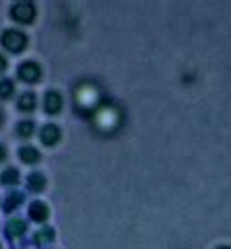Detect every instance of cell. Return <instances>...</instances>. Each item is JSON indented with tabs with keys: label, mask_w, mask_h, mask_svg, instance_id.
I'll return each instance as SVG.
<instances>
[{
	"label": "cell",
	"mask_w": 231,
	"mask_h": 249,
	"mask_svg": "<svg viewBox=\"0 0 231 249\" xmlns=\"http://www.w3.org/2000/svg\"><path fill=\"white\" fill-rule=\"evenodd\" d=\"M0 121H2V113H0Z\"/></svg>",
	"instance_id": "4fadbf2b"
},
{
	"label": "cell",
	"mask_w": 231,
	"mask_h": 249,
	"mask_svg": "<svg viewBox=\"0 0 231 249\" xmlns=\"http://www.w3.org/2000/svg\"><path fill=\"white\" fill-rule=\"evenodd\" d=\"M43 138H45V140H52V138H56V130H54L52 126L45 128V132H43Z\"/></svg>",
	"instance_id": "9c48e42d"
},
{
	"label": "cell",
	"mask_w": 231,
	"mask_h": 249,
	"mask_svg": "<svg viewBox=\"0 0 231 249\" xmlns=\"http://www.w3.org/2000/svg\"><path fill=\"white\" fill-rule=\"evenodd\" d=\"M14 177H17V175H16V173H14L12 169H8V171H6V175L2 177V181H6V183H10V181H14Z\"/></svg>",
	"instance_id": "30bf717a"
},
{
	"label": "cell",
	"mask_w": 231,
	"mask_h": 249,
	"mask_svg": "<svg viewBox=\"0 0 231 249\" xmlns=\"http://www.w3.org/2000/svg\"><path fill=\"white\" fill-rule=\"evenodd\" d=\"M17 130H19V134H21V136H27V134H29V132L33 130V126H31L29 123H21Z\"/></svg>",
	"instance_id": "ba28073f"
},
{
	"label": "cell",
	"mask_w": 231,
	"mask_h": 249,
	"mask_svg": "<svg viewBox=\"0 0 231 249\" xmlns=\"http://www.w3.org/2000/svg\"><path fill=\"white\" fill-rule=\"evenodd\" d=\"M58 103H60L58 95H56V93H49V97H47L45 105L49 107V111H50V113H56V109H58Z\"/></svg>",
	"instance_id": "277c9868"
},
{
	"label": "cell",
	"mask_w": 231,
	"mask_h": 249,
	"mask_svg": "<svg viewBox=\"0 0 231 249\" xmlns=\"http://www.w3.org/2000/svg\"><path fill=\"white\" fill-rule=\"evenodd\" d=\"M14 18L19 19V21H29L33 18V8L29 4H17L14 10H12Z\"/></svg>",
	"instance_id": "7a4b0ae2"
},
{
	"label": "cell",
	"mask_w": 231,
	"mask_h": 249,
	"mask_svg": "<svg viewBox=\"0 0 231 249\" xmlns=\"http://www.w3.org/2000/svg\"><path fill=\"white\" fill-rule=\"evenodd\" d=\"M19 76H21L25 82H35V80L39 78V68H37L35 64H31V62H25V64L21 66V70H19Z\"/></svg>",
	"instance_id": "3957f363"
},
{
	"label": "cell",
	"mask_w": 231,
	"mask_h": 249,
	"mask_svg": "<svg viewBox=\"0 0 231 249\" xmlns=\"http://www.w3.org/2000/svg\"><path fill=\"white\" fill-rule=\"evenodd\" d=\"M10 93H12V82H8V80L0 82V97H8Z\"/></svg>",
	"instance_id": "8992f818"
},
{
	"label": "cell",
	"mask_w": 231,
	"mask_h": 249,
	"mask_svg": "<svg viewBox=\"0 0 231 249\" xmlns=\"http://www.w3.org/2000/svg\"><path fill=\"white\" fill-rule=\"evenodd\" d=\"M4 66H6V62H4V58H2V56H0V72H2V70H4Z\"/></svg>",
	"instance_id": "8fae6325"
},
{
	"label": "cell",
	"mask_w": 231,
	"mask_h": 249,
	"mask_svg": "<svg viewBox=\"0 0 231 249\" xmlns=\"http://www.w3.org/2000/svg\"><path fill=\"white\" fill-rule=\"evenodd\" d=\"M2 158H4V150L0 148V160H2Z\"/></svg>",
	"instance_id": "7c38bea8"
},
{
	"label": "cell",
	"mask_w": 231,
	"mask_h": 249,
	"mask_svg": "<svg viewBox=\"0 0 231 249\" xmlns=\"http://www.w3.org/2000/svg\"><path fill=\"white\" fill-rule=\"evenodd\" d=\"M19 105H21V109H31V107L35 105V99H33V95L25 93V95L19 99Z\"/></svg>",
	"instance_id": "5b68a950"
},
{
	"label": "cell",
	"mask_w": 231,
	"mask_h": 249,
	"mask_svg": "<svg viewBox=\"0 0 231 249\" xmlns=\"http://www.w3.org/2000/svg\"><path fill=\"white\" fill-rule=\"evenodd\" d=\"M2 41L10 51H21L25 47V37L19 31H6Z\"/></svg>",
	"instance_id": "6da1fadb"
},
{
	"label": "cell",
	"mask_w": 231,
	"mask_h": 249,
	"mask_svg": "<svg viewBox=\"0 0 231 249\" xmlns=\"http://www.w3.org/2000/svg\"><path fill=\"white\" fill-rule=\"evenodd\" d=\"M21 156H23L25 161H35V160H37V152H35V150H23Z\"/></svg>",
	"instance_id": "52a82bcc"
}]
</instances>
